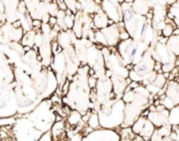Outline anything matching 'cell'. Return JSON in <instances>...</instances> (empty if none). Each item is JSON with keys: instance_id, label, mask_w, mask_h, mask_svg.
Instances as JSON below:
<instances>
[{"instance_id": "obj_1", "label": "cell", "mask_w": 179, "mask_h": 141, "mask_svg": "<svg viewBox=\"0 0 179 141\" xmlns=\"http://www.w3.org/2000/svg\"><path fill=\"white\" fill-rule=\"evenodd\" d=\"M125 108L126 103L121 98L105 101L98 113L101 127L107 129L121 127L125 119Z\"/></svg>"}, {"instance_id": "obj_2", "label": "cell", "mask_w": 179, "mask_h": 141, "mask_svg": "<svg viewBox=\"0 0 179 141\" xmlns=\"http://www.w3.org/2000/svg\"><path fill=\"white\" fill-rule=\"evenodd\" d=\"M83 140H106V141H118L121 140V135L113 131L112 129L107 127H99L93 130L91 133L88 134L86 137H83Z\"/></svg>"}, {"instance_id": "obj_3", "label": "cell", "mask_w": 179, "mask_h": 141, "mask_svg": "<svg viewBox=\"0 0 179 141\" xmlns=\"http://www.w3.org/2000/svg\"><path fill=\"white\" fill-rule=\"evenodd\" d=\"M154 64H155V60L152 57L151 50H147L146 54H143V57L141 58V60L138 62L137 64L133 66V69L136 72H138L140 75H146L149 72L154 70Z\"/></svg>"}, {"instance_id": "obj_4", "label": "cell", "mask_w": 179, "mask_h": 141, "mask_svg": "<svg viewBox=\"0 0 179 141\" xmlns=\"http://www.w3.org/2000/svg\"><path fill=\"white\" fill-rule=\"evenodd\" d=\"M102 32L105 36L109 47H114L119 43V27L118 23H113L102 28Z\"/></svg>"}, {"instance_id": "obj_5", "label": "cell", "mask_w": 179, "mask_h": 141, "mask_svg": "<svg viewBox=\"0 0 179 141\" xmlns=\"http://www.w3.org/2000/svg\"><path fill=\"white\" fill-rule=\"evenodd\" d=\"M108 20H109V18H108V16L106 15V13L104 12L102 8H99L93 16L94 27L99 28V29H102V28L106 27V26H108Z\"/></svg>"}, {"instance_id": "obj_6", "label": "cell", "mask_w": 179, "mask_h": 141, "mask_svg": "<svg viewBox=\"0 0 179 141\" xmlns=\"http://www.w3.org/2000/svg\"><path fill=\"white\" fill-rule=\"evenodd\" d=\"M150 6L151 5L147 0H134L132 2V8H133L134 13L143 15V16L147 15V13L150 11Z\"/></svg>"}, {"instance_id": "obj_7", "label": "cell", "mask_w": 179, "mask_h": 141, "mask_svg": "<svg viewBox=\"0 0 179 141\" xmlns=\"http://www.w3.org/2000/svg\"><path fill=\"white\" fill-rule=\"evenodd\" d=\"M165 95L174 100L176 105H179V90H178V83L175 81H172L168 84Z\"/></svg>"}, {"instance_id": "obj_8", "label": "cell", "mask_w": 179, "mask_h": 141, "mask_svg": "<svg viewBox=\"0 0 179 141\" xmlns=\"http://www.w3.org/2000/svg\"><path fill=\"white\" fill-rule=\"evenodd\" d=\"M121 13H123V21L125 23L129 22L133 18V16L135 15L133 11V8H132V3H128V2H124V3L121 4Z\"/></svg>"}, {"instance_id": "obj_9", "label": "cell", "mask_w": 179, "mask_h": 141, "mask_svg": "<svg viewBox=\"0 0 179 141\" xmlns=\"http://www.w3.org/2000/svg\"><path fill=\"white\" fill-rule=\"evenodd\" d=\"M167 47L176 57L179 56V35L177 36L172 35L171 37H169V40L167 42Z\"/></svg>"}, {"instance_id": "obj_10", "label": "cell", "mask_w": 179, "mask_h": 141, "mask_svg": "<svg viewBox=\"0 0 179 141\" xmlns=\"http://www.w3.org/2000/svg\"><path fill=\"white\" fill-rule=\"evenodd\" d=\"M154 131H155V125L152 123L151 120L147 119L145 125H143V131L140 132V135L143 137L145 141H149V140H151V137H152V135H153Z\"/></svg>"}, {"instance_id": "obj_11", "label": "cell", "mask_w": 179, "mask_h": 141, "mask_svg": "<svg viewBox=\"0 0 179 141\" xmlns=\"http://www.w3.org/2000/svg\"><path fill=\"white\" fill-rule=\"evenodd\" d=\"M82 120V114L77 110L70 111V113L68 114L67 122L69 123L71 127H77V124Z\"/></svg>"}, {"instance_id": "obj_12", "label": "cell", "mask_w": 179, "mask_h": 141, "mask_svg": "<svg viewBox=\"0 0 179 141\" xmlns=\"http://www.w3.org/2000/svg\"><path fill=\"white\" fill-rule=\"evenodd\" d=\"M169 122L172 125L179 124V105L172 108L169 113Z\"/></svg>"}, {"instance_id": "obj_13", "label": "cell", "mask_w": 179, "mask_h": 141, "mask_svg": "<svg viewBox=\"0 0 179 141\" xmlns=\"http://www.w3.org/2000/svg\"><path fill=\"white\" fill-rule=\"evenodd\" d=\"M119 135H121V140H133L134 136H135V133L133 132L132 127H124L121 129Z\"/></svg>"}, {"instance_id": "obj_14", "label": "cell", "mask_w": 179, "mask_h": 141, "mask_svg": "<svg viewBox=\"0 0 179 141\" xmlns=\"http://www.w3.org/2000/svg\"><path fill=\"white\" fill-rule=\"evenodd\" d=\"M148 117L146 118L145 116H139V117L134 121V123L132 124V130L135 134H140V132L143 131V125H145L146 121H147Z\"/></svg>"}, {"instance_id": "obj_15", "label": "cell", "mask_w": 179, "mask_h": 141, "mask_svg": "<svg viewBox=\"0 0 179 141\" xmlns=\"http://www.w3.org/2000/svg\"><path fill=\"white\" fill-rule=\"evenodd\" d=\"M64 131H65V127H64V121H57L54 124L52 129V136H54V139H57V136H61L64 134Z\"/></svg>"}, {"instance_id": "obj_16", "label": "cell", "mask_w": 179, "mask_h": 141, "mask_svg": "<svg viewBox=\"0 0 179 141\" xmlns=\"http://www.w3.org/2000/svg\"><path fill=\"white\" fill-rule=\"evenodd\" d=\"M88 125L90 127H92L93 130L99 129L101 127V122H99V114L96 112H92L91 116H90L89 120H88Z\"/></svg>"}, {"instance_id": "obj_17", "label": "cell", "mask_w": 179, "mask_h": 141, "mask_svg": "<svg viewBox=\"0 0 179 141\" xmlns=\"http://www.w3.org/2000/svg\"><path fill=\"white\" fill-rule=\"evenodd\" d=\"M176 27H177V24L176 23H174V24L167 23L165 27L162 28V30H161V34H162V36L169 38V37H171L172 35H173V30H174V28H176Z\"/></svg>"}, {"instance_id": "obj_18", "label": "cell", "mask_w": 179, "mask_h": 141, "mask_svg": "<svg viewBox=\"0 0 179 141\" xmlns=\"http://www.w3.org/2000/svg\"><path fill=\"white\" fill-rule=\"evenodd\" d=\"M135 96H136V92L134 90H129V91L124 92L121 100L125 101V103H130L135 100Z\"/></svg>"}, {"instance_id": "obj_19", "label": "cell", "mask_w": 179, "mask_h": 141, "mask_svg": "<svg viewBox=\"0 0 179 141\" xmlns=\"http://www.w3.org/2000/svg\"><path fill=\"white\" fill-rule=\"evenodd\" d=\"M153 84L159 88H162L167 84V78L163 76L162 73H157V76H156L155 81H153Z\"/></svg>"}, {"instance_id": "obj_20", "label": "cell", "mask_w": 179, "mask_h": 141, "mask_svg": "<svg viewBox=\"0 0 179 141\" xmlns=\"http://www.w3.org/2000/svg\"><path fill=\"white\" fill-rule=\"evenodd\" d=\"M96 43L102 44V45H104V46H108L107 40H106L105 36H104V34L102 32L101 29L96 32Z\"/></svg>"}, {"instance_id": "obj_21", "label": "cell", "mask_w": 179, "mask_h": 141, "mask_svg": "<svg viewBox=\"0 0 179 141\" xmlns=\"http://www.w3.org/2000/svg\"><path fill=\"white\" fill-rule=\"evenodd\" d=\"M129 78H131L132 81H138V83H141V81H143V76L140 75V74H139L138 72H136L134 69H131L129 71Z\"/></svg>"}, {"instance_id": "obj_22", "label": "cell", "mask_w": 179, "mask_h": 141, "mask_svg": "<svg viewBox=\"0 0 179 141\" xmlns=\"http://www.w3.org/2000/svg\"><path fill=\"white\" fill-rule=\"evenodd\" d=\"M70 81L69 80H66L63 83V85L61 86V92H62V95L63 96H65V95H67L68 93H69V89H70Z\"/></svg>"}, {"instance_id": "obj_23", "label": "cell", "mask_w": 179, "mask_h": 141, "mask_svg": "<svg viewBox=\"0 0 179 141\" xmlns=\"http://www.w3.org/2000/svg\"><path fill=\"white\" fill-rule=\"evenodd\" d=\"M65 3L67 5V8H69L70 11H72V13H76L77 12V1L76 0H65Z\"/></svg>"}, {"instance_id": "obj_24", "label": "cell", "mask_w": 179, "mask_h": 141, "mask_svg": "<svg viewBox=\"0 0 179 141\" xmlns=\"http://www.w3.org/2000/svg\"><path fill=\"white\" fill-rule=\"evenodd\" d=\"M40 140H52V131H47L45 134H44L43 136H41V138H40Z\"/></svg>"}, {"instance_id": "obj_25", "label": "cell", "mask_w": 179, "mask_h": 141, "mask_svg": "<svg viewBox=\"0 0 179 141\" xmlns=\"http://www.w3.org/2000/svg\"><path fill=\"white\" fill-rule=\"evenodd\" d=\"M41 25H42V21L38 20V19H35V20H33V22H32V26L34 28H40Z\"/></svg>"}, {"instance_id": "obj_26", "label": "cell", "mask_w": 179, "mask_h": 141, "mask_svg": "<svg viewBox=\"0 0 179 141\" xmlns=\"http://www.w3.org/2000/svg\"><path fill=\"white\" fill-rule=\"evenodd\" d=\"M57 23H58V18H56V17H54V16H50L49 20H48V24H49V26H55Z\"/></svg>"}, {"instance_id": "obj_27", "label": "cell", "mask_w": 179, "mask_h": 141, "mask_svg": "<svg viewBox=\"0 0 179 141\" xmlns=\"http://www.w3.org/2000/svg\"><path fill=\"white\" fill-rule=\"evenodd\" d=\"M59 46H60L59 42H57V41H54V42H52V51L54 52L55 54H57V50H58Z\"/></svg>"}, {"instance_id": "obj_28", "label": "cell", "mask_w": 179, "mask_h": 141, "mask_svg": "<svg viewBox=\"0 0 179 141\" xmlns=\"http://www.w3.org/2000/svg\"><path fill=\"white\" fill-rule=\"evenodd\" d=\"M128 86H129V87L131 88L132 90H134V89H136V88H137L138 86H139V83H138V81H132Z\"/></svg>"}, {"instance_id": "obj_29", "label": "cell", "mask_w": 179, "mask_h": 141, "mask_svg": "<svg viewBox=\"0 0 179 141\" xmlns=\"http://www.w3.org/2000/svg\"><path fill=\"white\" fill-rule=\"evenodd\" d=\"M165 109H167V108H165L162 103H159V105L156 106V111H158V112H162L163 110H165Z\"/></svg>"}, {"instance_id": "obj_30", "label": "cell", "mask_w": 179, "mask_h": 141, "mask_svg": "<svg viewBox=\"0 0 179 141\" xmlns=\"http://www.w3.org/2000/svg\"><path fill=\"white\" fill-rule=\"evenodd\" d=\"M13 26H14L15 28H18V27H20V26H21V21L18 20L17 22H14V23H13Z\"/></svg>"}, {"instance_id": "obj_31", "label": "cell", "mask_w": 179, "mask_h": 141, "mask_svg": "<svg viewBox=\"0 0 179 141\" xmlns=\"http://www.w3.org/2000/svg\"><path fill=\"white\" fill-rule=\"evenodd\" d=\"M148 109H149L150 112H155L156 111V106L155 105H152V103H151V106H150Z\"/></svg>"}, {"instance_id": "obj_32", "label": "cell", "mask_w": 179, "mask_h": 141, "mask_svg": "<svg viewBox=\"0 0 179 141\" xmlns=\"http://www.w3.org/2000/svg\"><path fill=\"white\" fill-rule=\"evenodd\" d=\"M173 35H174V36H177V35H179V27L174 28V30H173Z\"/></svg>"}, {"instance_id": "obj_33", "label": "cell", "mask_w": 179, "mask_h": 141, "mask_svg": "<svg viewBox=\"0 0 179 141\" xmlns=\"http://www.w3.org/2000/svg\"><path fill=\"white\" fill-rule=\"evenodd\" d=\"M176 1H177V0H165V2H167V4H170V5H172V4H174Z\"/></svg>"}, {"instance_id": "obj_34", "label": "cell", "mask_w": 179, "mask_h": 141, "mask_svg": "<svg viewBox=\"0 0 179 141\" xmlns=\"http://www.w3.org/2000/svg\"><path fill=\"white\" fill-rule=\"evenodd\" d=\"M162 74H163V76H165V78H169V76H170V72H162Z\"/></svg>"}, {"instance_id": "obj_35", "label": "cell", "mask_w": 179, "mask_h": 141, "mask_svg": "<svg viewBox=\"0 0 179 141\" xmlns=\"http://www.w3.org/2000/svg\"><path fill=\"white\" fill-rule=\"evenodd\" d=\"M174 21L176 22V24H177V27H179V17H175V19H174Z\"/></svg>"}, {"instance_id": "obj_36", "label": "cell", "mask_w": 179, "mask_h": 141, "mask_svg": "<svg viewBox=\"0 0 179 141\" xmlns=\"http://www.w3.org/2000/svg\"><path fill=\"white\" fill-rule=\"evenodd\" d=\"M56 120H57V121H61V120H62V117H61L60 115H57V116H56Z\"/></svg>"}, {"instance_id": "obj_37", "label": "cell", "mask_w": 179, "mask_h": 141, "mask_svg": "<svg viewBox=\"0 0 179 141\" xmlns=\"http://www.w3.org/2000/svg\"><path fill=\"white\" fill-rule=\"evenodd\" d=\"M126 2H128V3H132V2L134 1V0H125Z\"/></svg>"}, {"instance_id": "obj_38", "label": "cell", "mask_w": 179, "mask_h": 141, "mask_svg": "<svg viewBox=\"0 0 179 141\" xmlns=\"http://www.w3.org/2000/svg\"><path fill=\"white\" fill-rule=\"evenodd\" d=\"M40 1H42V2H45V1H46V0H40Z\"/></svg>"}, {"instance_id": "obj_39", "label": "cell", "mask_w": 179, "mask_h": 141, "mask_svg": "<svg viewBox=\"0 0 179 141\" xmlns=\"http://www.w3.org/2000/svg\"><path fill=\"white\" fill-rule=\"evenodd\" d=\"M0 139H1V138H0Z\"/></svg>"}]
</instances>
